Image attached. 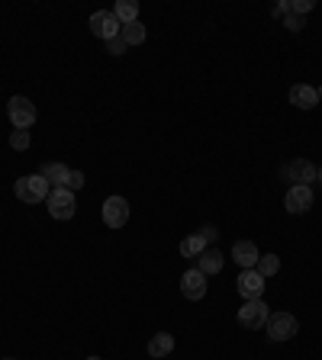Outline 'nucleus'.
Segmentation results:
<instances>
[{
  "label": "nucleus",
  "instance_id": "f257e3e1",
  "mask_svg": "<svg viewBox=\"0 0 322 360\" xmlns=\"http://www.w3.org/2000/svg\"><path fill=\"white\" fill-rule=\"evenodd\" d=\"M49 193H52V187L43 174H26L17 180V196L23 203H43V200H49Z\"/></svg>",
  "mask_w": 322,
  "mask_h": 360
},
{
  "label": "nucleus",
  "instance_id": "f03ea898",
  "mask_svg": "<svg viewBox=\"0 0 322 360\" xmlns=\"http://www.w3.org/2000/svg\"><path fill=\"white\" fill-rule=\"evenodd\" d=\"M268 318H271V312H268V306H264V299H248L242 309H238V325L248 328V331H258V328L268 325Z\"/></svg>",
  "mask_w": 322,
  "mask_h": 360
},
{
  "label": "nucleus",
  "instance_id": "7ed1b4c3",
  "mask_svg": "<svg viewBox=\"0 0 322 360\" xmlns=\"http://www.w3.org/2000/svg\"><path fill=\"white\" fill-rule=\"evenodd\" d=\"M264 328H268V338H271V341H290V338L300 331V322L290 315V312H274Z\"/></svg>",
  "mask_w": 322,
  "mask_h": 360
},
{
  "label": "nucleus",
  "instance_id": "20e7f679",
  "mask_svg": "<svg viewBox=\"0 0 322 360\" xmlns=\"http://www.w3.org/2000/svg\"><path fill=\"white\" fill-rule=\"evenodd\" d=\"M45 203H49V216H52V219H61V222H65V219H71V216H75V210H77L75 193H71L68 187H59V190H52Z\"/></svg>",
  "mask_w": 322,
  "mask_h": 360
},
{
  "label": "nucleus",
  "instance_id": "39448f33",
  "mask_svg": "<svg viewBox=\"0 0 322 360\" xmlns=\"http://www.w3.org/2000/svg\"><path fill=\"white\" fill-rule=\"evenodd\" d=\"M7 116L10 123H13V129H33L36 123V107L29 97H13V100L7 103Z\"/></svg>",
  "mask_w": 322,
  "mask_h": 360
},
{
  "label": "nucleus",
  "instance_id": "423d86ee",
  "mask_svg": "<svg viewBox=\"0 0 322 360\" xmlns=\"http://www.w3.org/2000/svg\"><path fill=\"white\" fill-rule=\"evenodd\" d=\"M91 33L110 42V39H116V36L123 33V23L113 17V10H97V13L91 17Z\"/></svg>",
  "mask_w": 322,
  "mask_h": 360
},
{
  "label": "nucleus",
  "instance_id": "0eeeda50",
  "mask_svg": "<svg viewBox=\"0 0 322 360\" xmlns=\"http://www.w3.org/2000/svg\"><path fill=\"white\" fill-rule=\"evenodd\" d=\"M236 286H238V296L242 299H261L264 296V276L258 274V270H242L238 274V280H236Z\"/></svg>",
  "mask_w": 322,
  "mask_h": 360
},
{
  "label": "nucleus",
  "instance_id": "6e6552de",
  "mask_svg": "<svg viewBox=\"0 0 322 360\" xmlns=\"http://www.w3.org/2000/svg\"><path fill=\"white\" fill-rule=\"evenodd\" d=\"M284 177L293 180V187H309L316 180V164H309L306 158H297L290 164H284Z\"/></svg>",
  "mask_w": 322,
  "mask_h": 360
},
{
  "label": "nucleus",
  "instance_id": "1a4fd4ad",
  "mask_svg": "<svg viewBox=\"0 0 322 360\" xmlns=\"http://www.w3.org/2000/svg\"><path fill=\"white\" fill-rule=\"evenodd\" d=\"M103 222L110 228H123L129 222V203L123 196H110L103 203Z\"/></svg>",
  "mask_w": 322,
  "mask_h": 360
},
{
  "label": "nucleus",
  "instance_id": "9d476101",
  "mask_svg": "<svg viewBox=\"0 0 322 360\" xmlns=\"http://www.w3.org/2000/svg\"><path fill=\"white\" fill-rule=\"evenodd\" d=\"M284 206H287V212L300 216V212H306L313 206V190L309 187H290L287 196H284Z\"/></svg>",
  "mask_w": 322,
  "mask_h": 360
},
{
  "label": "nucleus",
  "instance_id": "9b49d317",
  "mask_svg": "<svg viewBox=\"0 0 322 360\" xmlns=\"http://www.w3.org/2000/svg\"><path fill=\"white\" fill-rule=\"evenodd\" d=\"M181 293L187 296V299H204L206 296V276L200 274V270H187L184 276H181Z\"/></svg>",
  "mask_w": 322,
  "mask_h": 360
},
{
  "label": "nucleus",
  "instance_id": "f8f14e48",
  "mask_svg": "<svg viewBox=\"0 0 322 360\" xmlns=\"http://www.w3.org/2000/svg\"><path fill=\"white\" fill-rule=\"evenodd\" d=\"M258 244L254 242H236L232 244V260H236L242 270H254V264H258Z\"/></svg>",
  "mask_w": 322,
  "mask_h": 360
},
{
  "label": "nucleus",
  "instance_id": "ddd939ff",
  "mask_svg": "<svg viewBox=\"0 0 322 360\" xmlns=\"http://www.w3.org/2000/svg\"><path fill=\"white\" fill-rule=\"evenodd\" d=\"M290 103L300 109H313L316 103H319V91L309 84H293L290 87Z\"/></svg>",
  "mask_w": 322,
  "mask_h": 360
},
{
  "label": "nucleus",
  "instance_id": "4468645a",
  "mask_svg": "<svg viewBox=\"0 0 322 360\" xmlns=\"http://www.w3.org/2000/svg\"><path fill=\"white\" fill-rule=\"evenodd\" d=\"M39 174L49 180V187H55V190H59V187H68L71 171L65 168L61 161H49V164H43V171H39Z\"/></svg>",
  "mask_w": 322,
  "mask_h": 360
},
{
  "label": "nucleus",
  "instance_id": "2eb2a0df",
  "mask_svg": "<svg viewBox=\"0 0 322 360\" xmlns=\"http://www.w3.org/2000/svg\"><path fill=\"white\" fill-rule=\"evenodd\" d=\"M197 270H200L204 276L220 274V270H222V254L216 251V248H204V254L197 258Z\"/></svg>",
  "mask_w": 322,
  "mask_h": 360
},
{
  "label": "nucleus",
  "instance_id": "dca6fc26",
  "mask_svg": "<svg viewBox=\"0 0 322 360\" xmlns=\"http://www.w3.org/2000/svg\"><path fill=\"white\" fill-rule=\"evenodd\" d=\"M113 17H116L123 26L136 23V19H139V3H136V0H116V7H113Z\"/></svg>",
  "mask_w": 322,
  "mask_h": 360
},
{
  "label": "nucleus",
  "instance_id": "f3484780",
  "mask_svg": "<svg viewBox=\"0 0 322 360\" xmlns=\"http://www.w3.org/2000/svg\"><path fill=\"white\" fill-rule=\"evenodd\" d=\"M171 351H174V338H171L168 331H158V335L148 341V354H152V357H168Z\"/></svg>",
  "mask_w": 322,
  "mask_h": 360
},
{
  "label": "nucleus",
  "instance_id": "a211bd4d",
  "mask_svg": "<svg viewBox=\"0 0 322 360\" xmlns=\"http://www.w3.org/2000/svg\"><path fill=\"white\" fill-rule=\"evenodd\" d=\"M204 248H210V244L204 242V235H187L184 242H181V254H184V258H200Z\"/></svg>",
  "mask_w": 322,
  "mask_h": 360
},
{
  "label": "nucleus",
  "instance_id": "6ab92c4d",
  "mask_svg": "<svg viewBox=\"0 0 322 360\" xmlns=\"http://www.w3.org/2000/svg\"><path fill=\"white\" fill-rule=\"evenodd\" d=\"M119 36H123V42H126V45H142L145 42V26L136 19V23L123 26V33H119Z\"/></svg>",
  "mask_w": 322,
  "mask_h": 360
},
{
  "label": "nucleus",
  "instance_id": "aec40b11",
  "mask_svg": "<svg viewBox=\"0 0 322 360\" xmlns=\"http://www.w3.org/2000/svg\"><path fill=\"white\" fill-rule=\"evenodd\" d=\"M254 270H258L261 276H274L280 270V258H277V254H261L258 264H254Z\"/></svg>",
  "mask_w": 322,
  "mask_h": 360
},
{
  "label": "nucleus",
  "instance_id": "412c9836",
  "mask_svg": "<svg viewBox=\"0 0 322 360\" xmlns=\"http://www.w3.org/2000/svg\"><path fill=\"white\" fill-rule=\"evenodd\" d=\"M10 148L13 151L29 148V129H13V135H10Z\"/></svg>",
  "mask_w": 322,
  "mask_h": 360
},
{
  "label": "nucleus",
  "instance_id": "4be33fe9",
  "mask_svg": "<svg viewBox=\"0 0 322 360\" xmlns=\"http://www.w3.org/2000/svg\"><path fill=\"white\" fill-rule=\"evenodd\" d=\"M309 10H313V0H290V13L303 17V13H309Z\"/></svg>",
  "mask_w": 322,
  "mask_h": 360
},
{
  "label": "nucleus",
  "instance_id": "5701e85b",
  "mask_svg": "<svg viewBox=\"0 0 322 360\" xmlns=\"http://www.w3.org/2000/svg\"><path fill=\"white\" fill-rule=\"evenodd\" d=\"M284 26H287L290 33H300V29H303V17H297V13H287V17H284Z\"/></svg>",
  "mask_w": 322,
  "mask_h": 360
},
{
  "label": "nucleus",
  "instance_id": "b1692460",
  "mask_svg": "<svg viewBox=\"0 0 322 360\" xmlns=\"http://www.w3.org/2000/svg\"><path fill=\"white\" fill-rule=\"evenodd\" d=\"M126 49H129V45L123 42V36H116V39L107 42V52H110V55H126Z\"/></svg>",
  "mask_w": 322,
  "mask_h": 360
},
{
  "label": "nucleus",
  "instance_id": "393cba45",
  "mask_svg": "<svg viewBox=\"0 0 322 360\" xmlns=\"http://www.w3.org/2000/svg\"><path fill=\"white\" fill-rule=\"evenodd\" d=\"M87 180H84V171H71V177H68V190L75 193V190H81Z\"/></svg>",
  "mask_w": 322,
  "mask_h": 360
},
{
  "label": "nucleus",
  "instance_id": "a878e982",
  "mask_svg": "<svg viewBox=\"0 0 322 360\" xmlns=\"http://www.w3.org/2000/svg\"><path fill=\"white\" fill-rule=\"evenodd\" d=\"M197 235H204V242L210 244V242H216V235H220V232H216V228H213V226H204V228H200V232H197Z\"/></svg>",
  "mask_w": 322,
  "mask_h": 360
},
{
  "label": "nucleus",
  "instance_id": "bb28decb",
  "mask_svg": "<svg viewBox=\"0 0 322 360\" xmlns=\"http://www.w3.org/2000/svg\"><path fill=\"white\" fill-rule=\"evenodd\" d=\"M287 13H290V0H284V3H277V7H274V17H280V19H284V17H287Z\"/></svg>",
  "mask_w": 322,
  "mask_h": 360
},
{
  "label": "nucleus",
  "instance_id": "cd10ccee",
  "mask_svg": "<svg viewBox=\"0 0 322 360\" xmlns=\"http://www.w3.org/2000/svg\"><path fill=\"white\" fill-rule=\"evenodd\" d=\"M316 180H319V184H322V168H319V171H316Z\"/></svg>",
  "mask_w": 322,
  "mask_h": 360
},
{
  "label": "nucleus",
  "instance_id": "c85d7f7f",
  "mask_svg": "<svg viewBox=\"0 0 322 360\" xmlns=\"http://www.w3.org/2000/svg\"><path fill=\"white\" fill-rule=\"evenodd\" d=\"M87 360H100V357H87Z\"/></svg>",
  "mask_w": 322,
  "mask_h": 360
},
{
  "label": "nucleus",
  "instance_id": "c756f323",
  "mask_svg": "<svg viewBox=\"0 0 322 360\" xmlns=\"http://www.w3.org/2000/svg\"><path fill=\"white\" fill-rule=\"evenodd\" d=\"M3 360H13V357H3Z\"/></svg>",
  "mask_w": 322,
  "mask_h": 360
}]
</instances>
